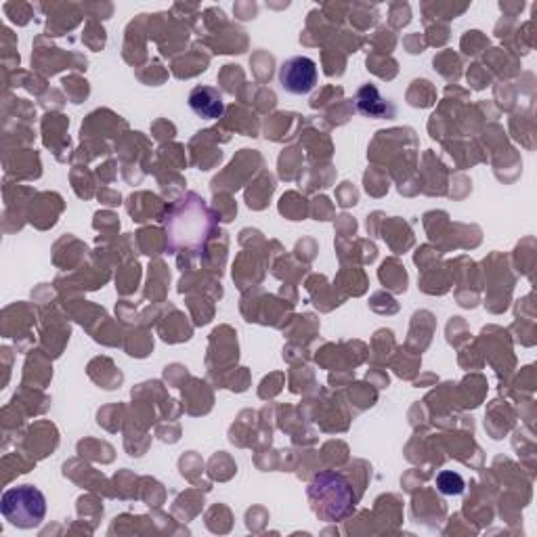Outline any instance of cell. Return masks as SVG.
Returning a JSON list of instances; mask_svg holds the SVG:
<instances>
[{
	"instance_id": "obj_7",
	"label": "cell",
	"mask_w": 537,
	"mask_h": 537,
	"mask_svg": "<svg viewBox=\"0 0 537 537\" xmlns=\"http://www.w3.org/2000/svg\"><path fill=\"white\" fill-rule=\"evenodd\" d=\"M437 487H439V491L443 493V496H460V493H464L466 483L458 475V472L443 470L437 475Z\"/></svg>"
},
{
	"instance_id": "obj_3",
	"label": "cell",
	"mask_w": 537,
	"mask_h": 537,
	"mask_svg": "<svg viewBox=\"0 0 537 537\" xmlns=\"http://www.w3.org/2000/svg\"><path fill=\"white\" fill-rule=\"evenodd\" d=\"M0 512L17 529H34L47 517V498L34 485L11 487L0 498Z\"/></svg>"
},
{
	"instance_id": "obj_2",
	"label": "cell",
	"mask_w": 537,
	"mask_h": 537,
	"mask_svg": "<svg viewBox=\"0 0 537 537\" xmlns=\"http://www.w3.org/2000/svg\"><path fill=\"white\" fill-rule=\"evenodd\" d=\"M311 510L326 523L347 519L355 508V493L349 481L338 472H319L307 489Z\"/></svg>"
},
{
	"instance_id": "obj_4",
	"label": "cell",
	"mask_w": 537,
	"mask_h": 537,
	"mask_svg": "<svg viewBox=\"0 0 537 537\" xmlns=\"http://www.w3.org/2000/svg\"><path fill=\"white\" fill-rule=\"evenodd\" d=\"M279 84L290 95H309L317 87V63L305 55L286 59L279 68Z\"/></svg>"
},
{
	"instance_id": "obj_1",
	"label": "cell",
	"mask_w": 537,
	"mask_h": 537,
	"mask_svg": "<svg viewBox=\"0 0 537 537\" xmlns=\"http://www.w3.org/2000/svg\"><path fill=\"white\" fill-rule=\"evenodd\" d=\"M164 229L170 250L204 252L212 231L217 229V214L198 193L189 191L168 208Z\"/></svg>"
},
{
	"instance_id": "obj_5",
	"label": "cell",
	"mask_w": 537,
	"mask_h": 537,
	"mask_svg": "<svg viewBox=\"0 0 537 537\" xmlns=\"http://www.w3.org/2000/svg\"><path fill=\"white\" fill-rule=\"evenodd\" d=\"M355 105L359 114L374 118V120H382V118H393L395 116V105L384 99L378 91L376 84H363V87L357 91L355 95Z\"/></svg>"
},
{
	"instance_id": "obj_6",
	"label": "cell",
	"mask_w": 537,
	"mask_h": 537,
	"mask_svg": "<svg viewBox=\"0 0 537 537\" xmlns=\"http://www.w3.org/2000/svg\"><path fill=\"white\" fill-rule=\"evenodd\" d=\"M191 112L204 120H219L225 114L223 95L212 87H196L189 93Z\"/></svg>"
}]
</instances>
